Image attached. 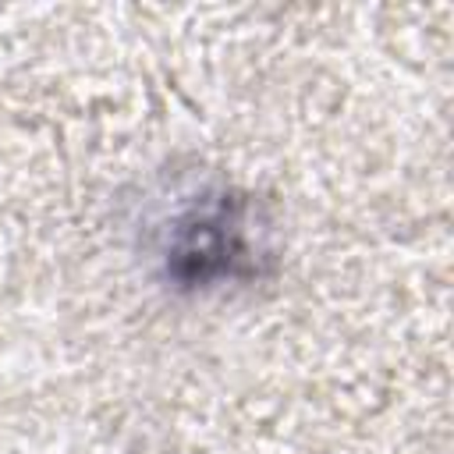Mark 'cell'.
<instances>
[{
    "label": "cell",
    "mask_w": 454,
    "mask_h": 454,
    "mask_svg": "<svg viewBox=\"0 0 454 454\" xmlns=\"http://www.w3.org/2000/svg\"><path fill=\"white\" fill-rule=\"evenodd\" d=\"M248 259L245 216L241 206L216 199L206 209H195L177 223L170 245V273L184 284H206L216 277H231Z\"/></svg>",
    "instance_id": "obj_1"
}]
</instances>
